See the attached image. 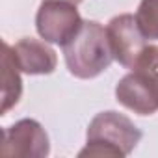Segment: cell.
I'll use <instances>...</instances> for the list:
<instances>
[{
	"label": "cell",
	"instance_id": "1",
	"mask_svg": "<svg viewBox=\"0 0 158 158\" xmlns=\"http://www.w3.org/2000/svg\"><path fill=\"white\" fill-rule=\"evenodd\" d=\"M141 139V130L123 114L106 110L97 114L86 132V147L78 152L84 158H125Z\"/></svg>",
	"mask_w": 158,
	"mask_h": 158
},
{
	"label": "cell",
	"instance_id": "2",
	"mask_svg": "<svg viewBox=\"0 0 158 158\" xmlns=\"http://www.w3.org/2000/svg\"><path fill=\"white\" fill-rule=\"evenodd\" d=\"M63 60L73 76L80 80L97 78L114 61L106 28L97 21H84L80 32L63 45Z\"/></svg>",
	"mask_w": 158,
	"mask_h": 158
},
{
	"label": "cell",
	"instance_id": "3",
	"mask_svg": "<svg viewBox=\"0 0 158 158\" xmlns=\"http://www.w3.org/2000/svg\"><path fill=\"white\" fill-rule=\"evenodd\" d=\"M84 21L76 4L67 0H43L35 13V30L41 39L52 45H67L78 32Z\"/></svg>",
	"mask_w": 158,
	"mask_h": 158
},
{
	"label": "cell",
	"instance_id": "4",
	"mask_svg": "<svg viewBox=\"0 0 158 158\" xmlns=\"http://www.w3.org/2000/svg\"><path fill=\"white\" fill-rule=\"evenodd\" d=\"M0 152L8 158H45L50 152V139L39 121L21 119L2 130Z\"/></svg>",
	"mask_w": 158,
	"mask_h": 158
},
{
	"label": "cell",
	"instance_id": "5",
	"mask_svg": "<svg viewBox=\"0 0 158 158\" xmlns=\"http://www.w3.org/2000/svg\"><path fill=\"white\" fill-rule=\"evenodd\" d=\"M106 34H108L114 60L125 69H134L138 60L149 47L147 37L143 35L136 21V15L130 13L115 15L114 19H110L106 26Z\"/></svg>",
	"mask_w": 158,
	"mask_h": 158
},
{
	"label": "cell",
	"instance_id": "6",
	"mask_svg": "<svg viewBox=\"0 0 158 158\" xmlns=\"http://www.w3.org/2000/svg\"><path fill=\"white\" fill-rule=\"evenodd\" d=\"M115 99L121 106L138 115H152L158 112V97L136 71L125 74L117 82Z\"/></svg>",
	"mask_w": 158,
	"mask_h": 158
},
{
	"label": "cell",
	"instance_id": "7",
	"mask_svg": "<svg viewBox=\"0 0 158 158\" xmlns=\"http://www.w3.org/2000/svg\"><path fill=\"white\" fill-rule=\"evenodd\" d=\"M13 56L21 71L30 76L52 74L58 65V56L48 43L34 37H23L17 41L13 45Z\"/></svg>",
	"mask_w": 158,
	"mask_h": 158
},
{
	"label": "cell",
	"instance_id": "8",
	"mask_svg": "<svg viewBox=\"0 0 158 158\" xmlns=\"http://www.w3.org/2000/svg\"><path fill=\"white\" fill-rule=\"evenodd\" d=\"M4 91H2V115H6L11 108H15L23 95V80L21 67L15 61L13 47L4 43Z\"/></svg>",
	"mask_w": 158,
	"mask_h": 158
},
{
	"label": "cell",
	"instance_id": "9",
	"mask_svg": "<svg viewBox=\"0 0 158 158\" xmlns=\"http://www.w3.org/2000/svg\"><path fill=\"white\" fill-rule=\"evenodd\" d=\"M132 71L141 74V78L158 97V45H149Z\"/></svg>",
	"mask_w": 158,
	"mask_h": 158
},
{
	"label": "cell",
	"instance_id": "10",
	"mask_svg": "<svg viewBox=\"0 0 158 158\" xmlns=\"http://www.w3.org/2000/svg\"><path fill=\"white\" fill-rule=\"evenodd\" d=\"M136 21L147 39L158 41V0H141L136 11Z\"/></svg>",
	"mask_w": 158,
	"mask_h": 158
},
{
	"label": "cell",
	"instance_id": "11",
	"mask_svg": "<svg viewBox=\"0 0 158 158\" xmlns=\"http://www.w3.org/2000/svg\"><path fill=\"white\" fill-rule=\"evenodd\" d=\"M67 2H71V4H76V6H78V4L82 2V0H67Z\"/></svg>",
	"mask_w": 158,
	"mask_h": 158
}]
</instances>
